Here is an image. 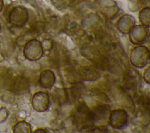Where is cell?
<instances>
[{"label":"cell","mask_w":150,"mask_h":133,"mask_svg":"<svg viewBox=\"0 0 150 133\" xmlns=\"http://www.w3.org/2000/svg\"><path fill=\"white\" fill-rule=\"evenodd\" d=\"M4 6V1L3 0H0V12L2 11Z\"/></svg>","instance_id":"obj_18"},{"label":"cell","mask_w":150,"mask_h":133,"mask_svg":"<svg viewBox=\"0 0 150 133\" xmlns=\"http://www.w3.org/2000/svg\"><path fill=\"white\" fill-rule=\"evenodd\" d=\"M149 8H146L142 9L139 13V19L140 21L145 26L149 27Z\"/></svg>","instance_id":"obj_13"},{"label":"cell","mask_w":150,"mask_h":133,"mask_svg":"<svg viewBox=\"0 0 150 133\" xmlns=\"http://www.w3.org/2000/svg\"><path fill=\"white\" fill-rule=\"evenodd\" d=\"M125 79V86L126 88H132L135 86V80L132 76H127Z\"/></svg>","instance_id":"obj_14"},{"label":"cell","mask_w":150,"mask_h":133,"mask_svg":"<svg viewBox=\"0 0 150 133\" xmlns=\"http://www.w3.org/2000/svg\"><path fill=\"white\" fill-rule=\"evenodd\" d=\"M91 111L93 122H99L107 118L110 111V107L107 104H101L96 107Z\"/></svg>","instance_id":"obj_7"},{"label":"cell","mask_w":150,"mask_h":133,"mask_svg":"<svg viewBox=\"0 0 150 133\" xmlns=\"http://www.w3.org/2000/svg\"><path fill=\"white\" fill-rule=\"evenodd\" d=\"M13 85V88L15 90V91L18 93H24L29 88L28 80L26 78L23 77H18L15 78Z\"/></svg>","instance_id":"obj_10"},{"label":"cell","mask_w":150,"mask_h":133,"mask_svg":"<svg viewBox=\"0 0 150 133\" xmlns=\"http://www.w3.org/2000/svg\"><path fill=\"white\" fill-rule=\"evenodd\" d=\"M80 76L84 80L93 81L100 77V73L91 66H83L79 70Z\"/></svg>","instance_id":"obj_9"},{"label":"cell","mask_w":150,"mask_h":133,"mask_svg":"<svg viewBox=\"0 0 150 133\" xmlns=\"http://www.w3.org/2000/svg\"><path fill=\"white\" fill-rule=\"evenodd\" d=\"M81 88L82 87L80 84H76L70 88V95L71 99L76 100L80 97L82 90Z\"/></svg>","instance_id":"obj_12"},{"label":"cell","mask_w":150,"mask_h":133,"mask_svg":"<svg viewBox=\"0 0 150 133\" xmlns=\"http://www.w3.org/2000/svg\"><path fill=\"white\" fill-rule=\"evenodd\" d=\"M9 111L5 107L0 108V123L4 122L8 118Z\"/></svg>","instance_id":"obj_15"},{"label":"cell","mask_w":150,"mask_h":133,"mask_svg":"<svg viewBox=\"0 0 150 133\" xmlns=\"http://www.w3.org/2000/svg\"><path fill=\"white\" fill-rule=\"evenodd\" d=\"M128 115L127 112L122 109L115 110L111 111L108 117L109 124L114 128L120 129L127 124Z\"/></svg>","instance_id":"obj_5"},{"label":"cell","mask_w":150,"mask_h":133,"mask_svg":"<svg viewBox=\"0 0 150 133\" xmlns=\"http://www.w3.org/2000/svg\"><path fill=\"white\" fill-rule=\"evenodd\" d=\"M0 30H1V25H0Z\"/></svg>","instance_id":"obj_19"},{"label":"cell","mask_w":150,"mask_h":133,"mask_svg":"<svg viewBox=\"0 0 150 133\" xmlns=\"http://www.w3.org/2000/svg\"><path fill=\"white\" fill-rule=\"evenodd\" d=\"M56 80L54 73L50 70H43L39 76V82L40 86L44 88H51Z\"/></svg>","instance_id":"obj_8"},{"label":"cell","mask_w":150,"mask_h":133,"mask_svg":"<svg viewBox=\"0 0 150 133\" xmlns=\"http://www.w3.org/2000/svg\"><path fill=\"white\" fill-rule=\"evenodd\" d=\"M149 57L148 49L143 46H138L134 48L130 54V61L136 67L142 68L147 64Z\"/></svg>","instance_id":"obj_4"},{"label":"cell","mask_w":150,"mask_h":133,"mask_svg":"<svg viewBox=\"0 0 150 133\" xmlns=\"http://www.w3.org/2000/svg\"><path fill=\"white\" fill-rule=\"evenodd\" d=\"M73 117L75 124L81 130H88L93 125L92 111L83 101L77 104Z\"/></svg>","instance_id":"obj_1"},{"label":"cell","mask_w":150,"mask_h":133,"mask_svg":"<svg viewBox=\"0 0 150 133\" xmlns=\"http://www.w3.org/2000/svg\"><path fill=\"white\" fill-rule=\"evenodd\" d=\"M25 57L30 61L39 60L43 53L41 43L36 39H31L25 45L23 50Z\"/></svg>","instance_id":"obj_3"},{"label":"cell","mask_w":150,"mask_h":133,"mask_svg":"<svg viewBox=\"0 0 150 133\" xmlns=\"http://www.w3.org/2000/svg\"><path fill=\"white\" fill-rule=\"evenodd\" d=\"M39 132H42V133H46L47 132L44 129H42V128H39V129H36V131H35L33 132V133H39Z\"/></svg>","instance_id":"obj_17"},{"label":"cell","mask_w":150,"mask_h":133,"mask_svg":"<svg viewBox=\"0 0 150 133\" xmlns=\"http://www.w3.org/2000/svg\"><path fill=\"white\" fill-rule=\"evenodd\" d=\"M144 78L145 81L148 83L149 84V80H150V71H149V67L147 68L144 73Z\"/></svg>","instance_id":"obj_16"},{"label":"cell","mask_w":150,"mask_h":133,"mask_svg":"<svg viewBox=\"0 0 150 133\" xmlns=\"http://www.w3.org/2000/svg\"><path fill=\"white\" fill-rule=\"evenodd\" d=\"M29 18L28 10L23 6L18 5L13 7L8 15L9 23L17 28L25 26Z\"/></svg>","instance_id":"obj_2"},{"label":"cell","mask_w":150,"mask_h":133,"mask_svg":"<svg viewBox=\"0 0 150 133\" xmlns=\"http://www.w3.org/2000/svg\"><path fill=\"white\" fill-rule=\"evenodd\" d=\"M14 133H31L30 124L25 121H20L15 124L13 127Z\"/></svg>","instance_id":"obj_11"},{"label":"cell","mask_w":150,"mask_h":133,"mask_svg":"<svg viewBox=\"0 0 150 133\" xmlns=\"http://www.w3.org/2000/svg\"><path fill=\"white\" fill-rule=\"evenodd\" d=\"M33 108L38 112H44L49 105V96L46 92L38 91L35 93L32 98Z\"/></svg>","instance_id":"obj_6"}]
</instances>
